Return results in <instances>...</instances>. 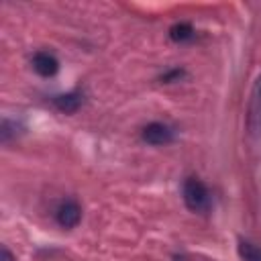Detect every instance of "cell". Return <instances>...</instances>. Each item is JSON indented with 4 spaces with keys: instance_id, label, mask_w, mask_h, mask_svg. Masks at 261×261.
Masks as SVG:
<instances>
[{
    "instance_id": "obj_1",
    "label": "cell",
    "mask_w": 261,
    "mask_h": 261,
    "mask_svg": "<svg viewBox=\"0 0 261 261\" xmlns=\"http://www.w3.org/2000/svg\"><path fill=\"white\" fill-rule=\"evenodd\" d=\"M181 198L188 210L196 214H204L212 206V194L208 186L198 177H186L181 184Z\"/></svg>"
},
{
    "instance_id": "obj_2",
    "label": "cell",
    "mask_w": 261,
    "mask_h": 261,
    "mask_svg": "<svg viewBox=\"0 0 261 261\" xmlns=\"http://www.w3.org/2000/svg\"><path fill=\"white\" fill-rule=\"evenodd\" d=\"M141 139H143L147 145L163 147V145L173 143V139H175V130H173L167 122L153 120V122H149V124L143 126V130H141Z\"/></svg>"
},
{
    "instance_id": "obj_3",
    "label": "cell",
    "mask_w": 261,
    "mask_h": 261,
    "mask_svg": "<svg viewBox=\"0 0 261 261\" xmlns=\"http://www.w3.org/2000/svg\"><path fill=\"white\" fill-rule=\"evenodd\" d=\"M55 220L63 228H73L82 220V206L73 198H65L55 208Z\"/></svg>"
},
{
    "instance_id": "obj_4",
    "label": "cell",
    "mask_w": 261,
    "mask_h": 261,
    "mask_svg": "<svg viewBox=\"0 0 261 261\" xmlns=\"http://www.w3.org/2000/svg\"><path fill=\"white\" fill-rule=\"evenodd\" d=\"M247 126L251 133H261V75L257 77V82L251 90V100H249V110H247Z\"/></svg>"
},
{
    "instance_id": "obj_5",
    "label": "cell",
    "mask_w": 261,
    "mask_h": 261,
    "mask_svg": "<svg viewBox=\"0 0 261 261\" xmlns=\"http://www.w3.org/2000/svg\"><path fill=\"white\" fill-rule=\"evenodd\" d=\"M31 65L43 77H53L59 71V59L51 51H37L31 59Z\"/></svg>"
},
{
    "instance_id": "obj_6",
    "label": "cell",
    "mask_w": 261,
    "mask_h": 261,
    "mask_svg": "<svg viewBox=\"0 0 261 261\" xmlns=\"http://www.w3.org/2000/svg\"><path fill=\"white\" fill-rule=\"evenodd\" d=\"M84 102V94L80 90H73V92H67V94H59L53 98V106L59 110V112H65V114H71L75 112Z\"/></svg>"
},
{
    "instance_id": "obj_7",
    "label": "cell",
    "mask_w": 261,
    "mask_h": 261,
    "mask_svg": "<svg viewBox=\"0 0 261 261\" xmlns=\"http://www.w3.org/2000/svg\"><path fill=\"white\" fill-rule=\"evenodd\" d=\"M196 37V31L190 22H175L171 29H169V39L175 41V43H188Z\"/></svg>"
},
{
    "instance_id": "obj_8",
    "label": "cell",
    "mask_w": 261,
    "mask_h": 261,
    "mask_svg": "<svg viewBox=\"0 0 261 261\" xmlns=\"http://www.w3.org/2000/svg\"><path fill=\"white\" fill-rule=\"evenodd\" d=\"M237 251H239V257L243 261H261V247L247 241V239H239Z\"/></svg>"
},
{
    "instance_id": "obj_9",
    "label": "cell",
    "mask_w": 261,
    "mask_h": 261,
    "mask_svg": "<svg viewBox=\"0 0 261 261\" xmlns=\"http://www.w3.org/2000/svg\"><path fill=\"white\" fill-rule=\"evenodd\" d=\"M181 75H184L181 69H171V71H167V73L163 75V80H165V82H173V80H177V77H181Z\"/></svg>"
},
{
    "instance_id": "obj_10",
    "label": "cell",
    "mask_w": 261,
    "mask_h": 261,
    "mask_svg": "<svg viewBox=\"0 0 261 261\" xmlns=\"http://www.w3.org/2000/svg\"><path fill=\"white\" fill-rule=\"evenodd\" d=\"M0 261H14V255L8 251V247H2V257Z\"/></svg>"
}]
</instances>
